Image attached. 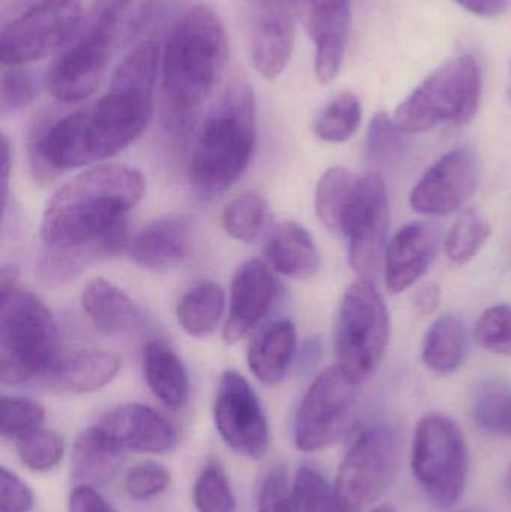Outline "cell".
Listing matches in <instances>:
<instances>
[{
	"mask_svg": "<svg viewBox=\"0 0 511 512\" xmlns=\"http://www.w3.org/2000/svg\"><path fill=\"white\" fill-rule=\"evenodd\" d=\"M257 140L251 86L233 81L207 114L189 162V179L201 194L224 192L242 177Z\"/></svg>",
	"mask_w": 511,
	"mask_h": 512,
	"instance_id": "obj_4",
	"label": "cell"
},
{
	"mask_svg": "<svg viewBox=\"0 0 511 512\" xmlns=\"http://www.w3.org/2000/svg\"><path fill=\"white\" fill-rule=\"evenodd\" d=\"M441 303V289L435 283H423L414 294V309L420 316H431Z\"/></svg>",
	"mask_w": 511,
	"mask_h": 512,
	"instance_id": "obj_47",
	"label": "cell"
},
{
	"mask_svg": "<svg viewBox=\"0 0 511 512\" xmlns=\"http://www.w3.org/2000/svg\"><path fill=\"white\" fill-rule=\"evenodd\" d=\"M36 90L35 78L24 66L5 68L0 81V111L3 116L29 107L35 99Z\"/></svg>",
	"mask_w": 511,
	"mask_h": 512,
	"instance_id": "obj_42",
	"label": "cell"
},
{
	"mask_svg": "<svg viewBox=\"0 0 511 512\" xmlns=\"http://www.w3.org/2000/svg\"><path fill=\"white\" fill-rule=\"evenodd\" d=\"M21 463L33 472H48L56 468L65 454V442L54 430H29L14 439Z\"/></svg>",
	"mask_w": 511,
	"mask_h": 512,
	"instance_id": "obj_35",
	"label": "cell"
},
{
	"mask_svg": "<svg viewBox=\"0 0 511 512\" xmlns=\"http://www.w3.org/2000/svg\"><path fill=\"white\" fill-rule=\"evenodd\" d=\"M278 294L273 268L263 259L243 262L231 280L230 310L224 325V340L237 343L257 327Z\"/></svg>",
	"mask_w": 511,
	"mask_h": 512,
	"instance_id": "obj_17",
	"label": "cell"
},
{
	"mask_svg": "<svg viewBox=\"0 0 511 512\" xmlns=\"http://www.w3.org/2000/svg\"><path fill=\"white\" fill-rule=\"evenodd\" d=\"M465 11L479 17H498L509 9L511 0H453Z\"/></svg>",
	"mask_w": 511,
	"mask_h": 512,
	"instance_id": "obj_48",
	"label": "cell"
},
{
	"mask_svg": "<svg viewBox=\"0 0 511 512\" xmlns=\"http://www.w3.org/2000/svg\"><path fill=\"white\" fill-rule=\"evenodd\" d=\"M482 69L473 56L455 57L435 69L396 110V126L404 134H420L441 123L465 125L482 101Z\"/></svg>",
	"mask_w": 511,
	"mask_h": 512,
	"instance_id": "obj_6",
	"label": "cell"
},
{
	"mask_svg": "<svg viewBox=\"0 0 511 512\" xmlns=\"http://www.w3.org/2000/svg\"><path fill=\"white\" fill-rule=\"evenodd\" d=\"M359 174L344 167H332L321 176L315 191V212L321 224L336 234L339 219L360 182Z\"/></svg>",
	"mask_w": 511,
	"mask_h": 512,
	"instance_id": "obj_31",
	"label": "cell"
},
{
	"mask_svg": "<svg viewBox=\"0 0 511 512\" xmlns=\"http://www.w3.org/2000/svg\"><path fill=\"white\" fill-rule=\"evenodd\" d=\"M155 0H96L87 26V38L116 56L143 29Z\"/></svg>",
	"mask_w": 511,
	"mask_h": 512,
	"instance_id": "obj_22",
	"label": "cell"
},
{
	"mask_svg": "<svg viewBox=\"0 0 511 512\" xmlns=\"http://www.w3.org/2000/svg\"><path fill=\"white\" fill-rule=\"evenodd\" d=\"M491 234V222L480 210H464L453 222L447 234L446 245H444L446 254L455 264H468L479 255Z\"/></svg>",
	"mask_w": 511,
	"mask_h": 512,
	"instance_id": "obj_32",
	"label": "cell"
},
{
	"mask_svg": "<svg viewBox=\"0 0 511 512\" xmlns=\"http://www.w3.org/2000/svg\"><path fill=\"white\" fill-rule=\"evenodd\" d=\"M357 387L338 366L327 367L312 381L297 409L294 445L315 453L335 444L351 427Z\"/></svg>",
	"mask_w": 511,
	"mask_h": 512,
	"instance_id": "obj_11",
	"label": "cell"
},
{
	"mask_svg": "<svg viewBox=\"0 0 511 512\" xmlns=\"http://www.w3.org/2000/svg\"><path fill=\"white\" fill-rule=\"evenodd\" d=\"M230 56L227 32L207 6H194L171 30L161 56L162 122L185 134L224 77Z\"/></svg>",
	"mask_w": 511,
	"mask_h": 512,
	"instance_id": "obj_3",
	"label": "cell"
},
{
	"mask_svg": "<svg viewBox=\"0 0 511 512\" xmlns=\"http://www.w3.org/2000/svg\"><path fill=\"white\" fill-rule=\"evenodd\" d=\"M171 474L161 463L146 460L129 469L125 477V490L134 501L156 498L170 487Z\"/></svg>",
	"mask_w": 511,
	"mask_h": 512,
	"instance_id": "obj_41",
	"label": "cell"
},
{
	"mask_svg": "<svg viewBox=\"0 0 511 512\" xmlns=\"http://www.w3.org/2000/svg\"><path fill=\"white\" fill-rule=\"evenodd\" d=\"M224 312V289L210 280L198 282L188 289L176 309L180 327L197 339L210 336L218 328Z\"/></svg>",
	"mask_w": 511,
	"mask_h": 512,
	"instance_id": "obj_30",
	"label": "cell"
},
{
	"mask_svg": "<svg viewBox=\"0 0 511 512\" xmlns=\"http://www.w3.org/2000/svg\"><path fill=\"white\" fill-rule=\"evenodd\" d=\"M191 234V222L186 216L155 219L129 243V255L147 270L176 267L191 255Z\"/></svg>",
	"mask_w": 511,
	"mask_h": 512,
	"instance_id": "obj_21",
	"label": "cell"
},
{
	"mask_svg": "<svg viewBox=\"0 0 511 512\" xmlns=\"http://www.w3.org/2000/svg\"><path fill=\"white\" fill-rule=\"evenodd\" d=\"M81 17V0H41L30 6L3 27V68L26 66L56 53L77 32Z\"/></svg>",
	"mask_w": 511,
	"mask_h": 512,
	"instance_id": "obj_10",
	"label": "cell"
},
{
	"mask_svg": "<svg viewBox=\"0 0 511 512\" xmlns=\"http://www.w3.org/2000/svg\"><path fill=\"white\" fill-rule=\"evenodd\" d=\"M296 18L291 0H251L252 62L266 80L281 77L290 63Z\"/></svg>",
	"mask_w": 511,
	"mask_h": 512,
	"instance_id": "obj_16",
	"label": "cell"
},
{
	"mask_svg": "<svg viewBox=\"0 0 511 512\" xmlns=\"http://www.w3.org/2000/svg\"><path fill=\"white\" fill-rule=\"evenodd\" d=\"M69 512H116L93 487L77 486L69 498Z\"/></svg>",
	"mask_w": 511,
	"mask_h": 512,
	"instance_id": "obj_46",
	"label": "cell"
},
{
	"mask_svg": "<svg viewBox=\"0 0 511 512\" xmlns=\"http://www.w3.org/2000/svg\"><path fill=\"white\" fill-rule=\"evenodd\" d=\"M146 179L137 168L102 164L54 192L45 207L41 239L47 249H68L128 234L126 215L140 203Z\"/></svg>",
	"mask_w": 511,
	"mask_h": 512,
	"instance_id": "obj_2",
	"label": "cell"
},
{
	"mask_svg": "<svg viewBox=\"0 0 511 512\" xmlns=\"http://www.w3.org/2000/svg\"><path fill=\"white\" fill-rule=\"evenodd\" d=\"M35 505L30 487L14 472L0 469V511L30 512Z\"/></svg>",
	"mask_w": 511,
	"mask_h": 512,
	"instance_id": "obj_45",
	"label": "cell"
},
{
	"mask_svg": "<svg viewBox=\"0 0 511 512\" xmlns=\"http://www.w3.org/2000/svg\"><path fill=\"white\" fill-rule=\"evenodd\" d=\"M143 373L150 391L171 411L185 408L191 396L185 364L165 343H147L143 349Z\"/></svg>",
	"mask_w": 511,
	"mask_h": 512,
	"instance_id": "obj_27",
	"label": "cell"
},
{
	"mask_svg": "<svg viewBox=\"0 0 511 512\" xmlns=\"http://www.w3.org/2000/svg\"><path fill=\"white\" fill-rule=\"evenodd\" d=\"M467 351V333L461 319L455 315H443L426 331L422 360L435 375L447 376L462 366Z\"/></svg>",
	"mask_w": 511,
	"mask_h": 512,
	"instance_id": "obj_29",
	"label": "cell"
},
{
	"mask_svg": "<svg viewBox=\"0 0 511 512\" xmlns=\"http://www.w3.org/2000/svg\"><path fill=\"white\" fill-rule=\"evenodd\" d=\"M111 60L113 56L81 35L54 63L48 74L51 96L65 104L86 101L104 81Z\"/></svg>",
	"mask_w": 511,
	"mask_h": 512,
	"instance_id": "obj_20",
	"label": "cell"
},
{
	"mask_svg": "<svg viewBox=\"0 0 511 512\" xmlns=\"http://www.w3.org/2000/svg\"><path fill=\"white\" fill-rule=\"evenodd\" d=\"M81 306L92 324L110 336L134 330L143 316L132 298L104 277H95L84 285Z\"/></svg>",
	"mask_w": 511,
	"mask_h": 512,
	"instance_id": "obj_26",
	"label": "cell"
},
{
	"mask_svg": "<svg viewBox=\"0 0 511 512\" xmlns=\"http://www.w3.org/2000/svg\"><path fill=\"white\" fill-rule=\"evenodd\" d=\"M348 242V261L360 279H374L386 254L389 200L380 174H365L338 225Z\"/></svg>",
	"mask_w": 511,
	"mask_h": 512,
	"instance_id": "obj_12",
	"label": "cell"
},
{
	"mask_svg": "<svg viewBox=\"0 0 511 512\" xmlns=\"http://www.w3.org/2000/svg\"><path fill=\"white\" fill-rule=\"evenodd\" d=\"M161 56L158 42H141L117 66L107 93L95 104L33 131L27 152L36 182L45 185L60 171L113 158L146 131Z\"/></svg>",
	"mask_w": 511,
	"mask_h": 512,
	"instance_id": "obj_1",
	"label": "cell"
},
{
	"mask_svg": "<svg viewBox=\"0 0 511 512\" xmlns=\"http://www.w3.org/2000/svg\"><path fill=\"white\" fill-rule=\"evenodd\" d=\"M511 487V486H510Z\"/></svg>",
	"mask_w": 511,
	"mask_h": 512,
	"instance_id": "obj_53",
	"label": "cell"
},
{
	"mask_svg": "<svg viewBox=\"0 0 511 512\" xmlns=\"http://www.w3.org/2000/svg\"><path fill=\"white\" fill-rule=\"evenodd\" d=\"M264 254L273 271L291 279H311L320 270V252L314 237L294 221L281 222L273 230Z\"/></svg>",
	"mask_w": 511,
	"mask_h": 512,
	"instance_id": "obj_24",
	"label": "cell"
},
{
	"mask_svg": "<svg viewBox=\"0 0 511 512\" xmlns=\"http://www.w3.org/2000/svg\"><path fill=\"white\" fill-rule=\"evenodd\" d=\"M296 17L314 42L315 75L321 84L338 77L351 27V0H291Z\"/></svg>",
	"mask_w": 511,
	"mask_h": 512,
	"instance_id": "obj_15",
	"label": "cell"
},
{
	"mask_svg": "<svg viewBox=\"0 0 511 512\" xmlns=\"http://www.w3.org/2000/svg\"><path fill=\"white\" fill-rule=\"evenodd\" d=\"M3 268L0 306V379L20 385L50 375L59 364L60 337L48 307Z\"/></svg>",
	"mask_w": 511,
	"mask_h": 512,
	"instance_id": "obj_5",
	"label": "cell"
},
{
	"mask_svg": "<svg viewBox=\"0 0 511 512\" xmlns=\"http://www.w3.org/2000/svg\"><path fill=\"white\" fill-rule=\"evenodd\" d=\"M0 409L3 438L15 439L29 430L38 429L45 420L44 406L26 397L3 396Z\"/></svg>",
	"mask_w": 511,
	"mask_h": 512,
	"instance_id": "obj_39",
	"label": "cell"
},
{
	"mask_svg": "<svg viewBox=\"0 0 511 512\" xmlns=\"http://www.w3.org/2000/svg\"><path fill=\"white\" fill-rule=\"evenodd\" d=\"M297 348L296 325L279 319L264 327L248 349V366L261 384H281L287 376Z\"/></svg>",
	"mask_w": 511,
	"mask_h": 512,
	"instance_id": "obj_25",
	"label": "cell"
},
{
	"mask_svg": "<svg viewBox=\"0 0 511 512\" xmlns=\"http://www.w3.org/2000/svg\"><path fill=\"white\" fill-rule=\"evenodd\" d=\"M411 469L434 504L452 507L458 502L467 484L468 450L455 421L431 414L417 423Z\"/></svg>",
	"mask_w": 511,
	"mask_h": 512,
	"instance_id": "obj_9",
	"label": "cell"
},
{
	"mask_svg": "<svg viewBox=\"0 0 511 512\" xmlns=\"http://www.w3.org/2000/svg\"><path fill=\"white\" fill-rule=\"evenodd\" d=\"M479 165L468 149H455L441 156L414 186L410 204L426 216L458 212L476 191Z\"/></svg>",
	"mask_w": 511,
	"mask_h": 512,
	"instance_id": "obj_14",
	"label": "cell"
},
{
	"mask_svg": "<svg viewBox=\"0 0 511 512\" xmlns=\"http://www.w3.org/2000/svg\"><path fill=\"white\" fill-rule=\"evenodd\" d=\"M122 369V360L116 354L104 351H84L59 361L51 381L62 391L87 394L110 384Z\"/></svg>",
	"mask_w": 511,
	"mask_h": 512,
	"instance_id": "obj_28",
	"label": "cell"
},
{
	"mask_svg": "<svg viewBox=\"0 0 511 512\" xmlns=\"http://www.w3.org/2000/svg\"><path fill=\"white\" fill-rule=\"evenodd\" d=\"M213 420L231 450L252 460L266 456L270 444L266 412L254 388L236 370H227L219 379Z\"/></svg>",
	"mask_w": 511,
	"mask_h": 512,
	"instance_id": "obj_13",
	"label": "cell"
},
{
	"mask_svg": "<svg viewBox=\"0 0 511 512\" xmlns=\"http://www.w3.org/2000/svg\"><path fill=\"white\" fill-rule=\"evenodd\" d=\"M96 424L126 451L164 454L179 444L176 427L164 415L141 403L116 406Z\"/></svg>",
	"mask_w": 511,
	"mask_h": 512,
	"instance_id": "obj_18",
	"label": "cell"
},
{
	"mask_svg": "<svg viewBox=\"0 0 511 512\" xmlns=\"http://www.w3.org/2000/svg\"><path fill=\"white\" fill-rule=\"evenodd\" d=\"M440 233L431 222L405 225L390 240L384 254V279L392 294L411 288L425 276L437 256Z\"/></svg>",
	"mask_w": 511,
	"mask_h": 512,
	"instance_id": "obj_19",
	"label": "cell"
},
{
	"mask_svg": "<svg viewBox=\"0 0 511 512\" xmlns=\"http://www.w3.org/2000/svg\"><path fill=\"white\" fill-rule=\"evenodd\" d=\"M404 132L396 126L395 120L390 119L387 113L375 114L371 120L368 131L369 158L375 164L389 165L390 162L399 158L404 149Z\"/></svg>",
	"mask_w": 511,
	"mask_h": 512,
	"instance_id": "obj_40",
	"label": "cell"
},
{
	"mask_svg": "<svg viewBox=\"0 0 511 512\" xmlns=\"http://www.w3.org/2000/svg\"><path fill=\"white\" fill-rule=\"evenodd\" d=\"M390 340V316L374 282L359 279L342 297L335 327L338 367L351 382L360 385L371 378Z\"/></svg>",
	"mask_w": 511,
	"mask_h": 512,
	"instance_id": "obj_7",
	"label": "cell"
},
{
	"mask_svg": "<svg viewBox=\"0 0 511 512\" xmlns=\"http://www.w3.org/2000/svg\"><path fill=\"white\" fill-rule=\"evenodd\" d=\"M500 435L511 436V393L504 408L503 420H501Z\"/></svg>",
	"mask_w": 511,
	"mask_h": 512,
	"instance_id": "obj_50",
	"label": "cell"
},
{
	"mask_svg": "<svg viewBox=\"0 0 511 512\" xmlns=\"http://www.w3.org/2000/svg\"><path fill=\"white\" fill-rule=\"evenodd\" d=\"M511 391L500 382H488L477 394L473 415L476 423L486 432L500 433L504 408Z\"/></svg>",
	"mask_w": 511,
	"mask_h": 512,
	"instance_id": "obj_44",
	"label": "cell"
},
{
	"mask_svg": "<svg viewBox=\"0 0 511 512\" xmlns=\"http://www.w3.org/2000/svg\"><path fill=\"white\" fill-rule=\"evenodd\" d=\"M402 459V438L390 424H371L354 436L335 481L342 512H363L392 486Z\"/></svg>",
	"mask_w": 511,
	"mask_h": 512,
	"instance_id": "obj_8",
	"label": "cell"
},
{
	"mask_svg": "<svg viewBox=\"0 0 511 512\" xmlns=\"http://www.w3.org/2000/svg\"><path fill=\"white\" fill-rule=\"evenodd\" d=\"M269 206L260 195L246 192L233 198L222 213V224L228 236L237 242L254 243L269 221Z\"/></svg>",
	"mask_w": 511,
	"mask_h": 512,
	"instance_id": "obj_34",
	"label": "cell"
},
{
	"mask_svg": "<svg viewBox=\"0 0 511 512\" xmlns=\"http://www.w3.org/2000/svg\"><path fill=\"white\" fill-rule=\"evenodd\" d=\"M362 123V104L354 93L344 92L332 99L318 114L314 134L327 143L350 140Z\"/></svg>",
	"mask_w": 511,
	"mask_h": 512,
	"instance_id": "obj_33",
	"label": "cell"
},
{
	"mask_svg": "<svg viewBox=\"0 0 511 512\" xmlns=\"http://www.w3.org/2000/svg\"><path fill=\"white\" fill-rule=\"evenodd\" d=\"M474 337L485 351L511 355V304L486 309L477 321Z\"/></svg>",
	"mask_w": 511,
	"mask_h": 512,
	"instance_id": "obj_38",
	"label": "cell"
},
{
	"mask_svg": "<svg viewBox=\"0 0 511 512\" xmlns=\"http://www.w3.org/2000/svg\"><path fill=\"white\" fill-rule=\"evenodd\" d=\"M510 75H511V63H510ZM507 98H509V102L511 104V83L509 89H507Z\"/></svg>",
	"mask_w": 511,
	"mask_h": 512,
	"instance_id": "obj_52",
	"label": "cell"
},
{
	"mask_svg": "<svg viewBox=\"0 0 511 512\" xmlns=\"http://www.w3.org/2000/svg\"><path fill=\"white\" fill-rule=\"evenodd\" d=\"M126 450L104 429L95 424L75 439L71 456L74 486H105L119 474L125 463Z\"/></svg>",
	"mask_w": 511,
	"mask_h": 512,
	"instance_id": "obj_23",
	"label": "cell"
},
{
	"mask_svg": "<svg viewBox=\"0 0 511 512\" xmlns=\"http://www.w3.org/2000/svg\"><path fill=\"white\" fill-rule=\"evenodd\" d=\"M194 504L198 512H236V496L221 463H207L198 475L194 484Z\"/></svg>",
	"mask_w": 511,
	"mask_h": 512,
	"instance_id": "obj_37",
	"label": "cell"
},
{
	"mask_svg": "<svg viewBox=\"0 0 511 512\" xmlns=\"http://www.w3.org/2000/svg\"><path fill=\"white\" fill-rule=\"evenodd\" d=\"M257 512H294L293 486L284 465H275L264 475L258 490Z\"/></svg>",
	"mask_w": 511,
	"mask_h": 512,
	"instance_id": "obj_43",
	"label": "cell"
},
{
	"mask_svg": "<svg viewBox=\"0 0 511 512\" xmlns=\"http://www.w3.org/2000/svg\"><path fill=\"white\" fill-rule=\"evenodd\" d=\"M3 207H6L8 203V189H9V174H11V162H12V149L11 143H9L8 137L3 135Z\"/></svg>",
	"mask_w": 511,
	"mask_h": 512,
	"instance_id": "obj_49",
	"label": "cell"
},
{
	"mask_svg": "<svg viewBox=\"0 0 511 512\" xmlns=\"http://www.w3.org/2000/svg\"><path fill=\"white\" fill-rule=\"evenodd\" d=\"M372 512H396V510L390 507V505H381V507L375 508Z\"/></svg>",
	"mask_w": 511,
	"mask_h": 512,
	"instance_id": "obj_51",
	"label": "cell"
},
{
	"mask_svg": "<svg viewBox=\"0 0 511 512\" xmlns=\"http://www.w3.org/2000/svg\"><path fill=\"white\" fill-rule=\"evenodd\" d=\"M293 507L294 512H342L335 487L311 465L300 466L294 475Z\"/></svg>",
	"mask_w": 511,
	"mask_h": 512,
	"instance_id": "obj_36",
	"label": "cell"
}]
</instances>
